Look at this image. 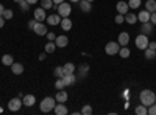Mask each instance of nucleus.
I'll return each mask as SVG.
<instances>
[{"mask_svg": "<svg viewBox=\"0 0 156 115\" xmlns=\"http://www.w3.org/2000/svg\"><path fill=\"white\" fill-rule=\"evenodd\" d=\"M78 6H80V9L83 12H90L92 11V5H90V2H87V0H80V2H78Z\"/></svg>", "mask_w": 156, "mask_h": 115, "instance_id": "21", "label": "nucleus"}, {"mask_svg": "<svg viewBox=\"0 0 156 115\" xmlns=\"http://www.w3.org/2000/svg\"><path fill=\"white\" fill-rule=\"evenodd\" d=\"M117 42H119L120 47L128 45V42H129V34H128L126 31H122V33L119 34V37H117Z\"/></svg>", "mask_w": 156, "mask_h": 115, "instance_id": "17", "label": "nucleus"}, {"mask_svg": "<svg viewBox=\"0 0 156 115\" xmlns=\"http://www.w3.org/2000/svg\"><path fill=\"white\" fill-rule=\"evenodd\" d=\"M137 22H140V23H145V22H150V12H148L147 9H144V11H140L139 14H137Z\"/></svg>", "mask_w": 156, "mask_h": 115, "instance_id": "22", "label": "nucleus"}, {"mask_svg": "<svg viewBox=\"0 0 156 115\" xmlns=\"http://www.w3.org/2000/svg\"><path fill=\"white\" fill-rule=\"evenodd\" d=\"M144 55H145V59H154V58H156V50L145 48V50H144Z\"/></svg>", "mask_w": 156, "mask_h": 115, "instance_id": "30", "label": "nucleus"}, {"mask_svg": "<svg viewBox=\"0 0 156 115\" xmlns=\"http://www.w3.org/2000/svg\"><path fill=\"white\" fill-rule=\"evenodd\" d=\"M62 2H64V0H53L55 5H59V3H62Z\"/></svg>", "mask_w": 156, "mask_h": 115, "instance_id": "49", "label": "nucleus"}, {"mask_svg": "<svg viewBox=\"0 0 156 115\" xmlns=\"http://www.w3.org/2000/svg\"><path fill=\"white\" fill-rule=\"evenodd\" d=\"M14 62V58H12V55H3L2 56V64L6 67H11V64Z\"/></svg>", "mask_w": 156, "mask_h": 115, "instance_id": "26", "label": "nucleus"}, {"mask_svg": "<svg viewBox=\"0 0 156 115\" xmlns=\"http://www.w3.org/2000/svg\"><path fill=\"white\" fill-rule=\"evenodd\" d=\"M19 5H20V9H22V11H28V9H30V3L27 2V0H20Z\"/></svg>", "mask_w": 156, "mask_h": 115, "instance_id": "37", "label": "nucleus"}, {"mask_svg": "<svg viewBox=\"0 0 156 115\" xmlns=\"http://www.w3.org/2000/svg\"><path fill=\"white\" fill-rule=\"evenodd\" d=\"M123 98H125V100H129V89L123 90Z\"/></svg>", "mask_w": 156, "mask_h": 115, "instance_id": "43", "label": "nucleus"}, {"mask_svg": "<svg viewBox=\"0 0 156 115\" xmlns=\"http://www.w3.org/2000/svg\"><path fill=\"white\" fill-rule=\"evenodd\" d=\"M145 9L150 12V14L156 11V0H147V2H145Z\"/></svg>", "mask_w": 156, "mask_h": 115, "instance_id": "27", "label": "nucleus"}, {"mask_svg": "<svg viewBox=\"0 0 156 115\" xmlns=\"http://www.w3.org/2000/svg\"><path fill=\"white\" fill-rule=\"evenodd\" d=\"M55 89H56V90H62V89H66V84H64L62 78H56V81H55Z\"/></svg>", "mask_w": 156, "mask_h": 115, "instance_id": "33", "label": "nucleus"}, {"mask_svg": "<svg viewBox=\"0 0 156 115\" xmlns=\"http://www.w3.org/2000/svg\"><path fill=\"white\" fill-rule=\"evenodd\" d=\"M59 25H61V30L67 33V31H70V30H72V25H73V23H72V20H70L69 17H62Z\"/></svg>", "mask_w": 156, "mask_h": 115, "instance_id": "16", "label": "nucleus"}, {"mask_svg": "<svg viewBox=\"0 0 156 115\" xmlns=\"http://www.w3.org/2000/svg\"><path fill=\"white\" fill-rule=\"evenodd\" d=\"M119 50H120L119 42H114V41H111V42H108V44L105 45V53H106L108 56L119 55Z\"/></svg>", "mask_w": 156, "mask_h": 115, "instance_id": "5", "label": "nucleus"}, {"mask_svg": "<svg viewBox=\"0 0 156 115\" xmlns=\"http://www.w3.org/2000/svg\"><path fill=\"white\" fill-rule=\"evenodd\" d=\"M58 47H56V44L53 42V41H48L47 44H45V47H44V50H45V53L47 55H51V53H55V50H56Z\"/></svg>", "mask_w": 156, "mask_h": 115, "instance_id": "24", "label": "nucleus"}, {"mask_svg": "<svg viewBox=\"0 0 156 115\" xmlns=\"http://www.w3.org/2000/svg\"><path fill=\"white\" fill-rule=\"evenodd\" d=\"M134 112H136L137 115H148V107L144 106V104H139V106L134 109Z\"/></svg>", "mask_w": 156, "mask_h": 115, "instance_id": "29", "label": "nucleus"}, {"mask_svg": "<svg viewBox=\"0 0 156 115\" xmlns=\"http://www.w3.org/2000/svg\"><path fill=\"white\" fill-rule=\"evenodd\" d=\"M150 22H151V23L154 25V27H156V11L150 14Z\"/></svg>", "mask_w": 156, "mask_h": 115, "instance_id": "42", "label": "nucleus"}, {"mask_svg": "<svg viewBox=\"0 0 156 115\" xmlns=\"http://www.w3.org/2000/svg\"><path fill=\"white\" fill-rule=\"evenodd\" d=\"M2 112H3V109H2V107H0V113H2Z\"/></svg>", "mask_w": 156, "mask_h": 115, "instance_id": "52", "label": "nucleus"}, {"mask_svg": "<svg viewBox=\"0 0 156 115\" xmlns=\"http://www.w3.org/2000/svg\"><path fill=\"white\" fill-rule=\"evenodd\" d=\"M139 98H140V103L144 106H151L153 103H156V93L150 89H144L140 93H139Z\"/></svg>", "mask_w": 156, "mask_h": 115, "instance_id": "1", "label": "nucleus"}, {"mask_svg": "<svg viewBox=\"0 0 156 115\" xmlns=\"http://www.w3.org/2000/svg\"><path fill=\"white\" fill-rule=\"evenodd\" d=\"M55 100H56V103H66V101L69 100V93L64 90H58L56 92V95H55Z\"/></svg>", "mask_w": 156, "mask_h": 115, "instance_id": "14", "label": "nucleus"}, {"mask_svg": "<svg viewBox=\"0 0 156 115\" xmlns=\"http://www.w3.org/2000/svg\"><path fill=\"white\" fill-rule=\"evenodd\" d=\"M142 5V0H128V6L131 9H137Z\"/></svg>", "mask_w": 156, "mask_h": 115, "instance_id": "31", "label": "nucleus"}, {"mask_svg": "<svg viewBox=\"0 0 156 115\" xmlns=\"http://www.w3.org/2000/svg\"><path fill=\"white\" fill-rule=\"evenodd\" d=\"M11 72L14 75H22L23 73V66L20 62H12L11 64Z\"/></svg>", "mask_w": 156, "mask_h": 115, "instance_id": "23", "label": "nucleus"}, {"mask_svg": "<svg viewBox=\"0 0 156 115\" xmlns=\"http://www.w3.org/2000/svg\"><path fill=\"white\" fill-rule=\"evenodd\" d=\"M129 55H131V52H129L128 45H125V47H120V50H119V56H120V58L126 59V58H129Z\"/></svg>", "mask_w": 156, "mask_h": 115, "instance_id": "28", "label": "nucleus"}, {"mask_svg": "<svg viewBox=\"0 0 156 115\" xmlns=\"http://www.w3.org/2000/svg\"><path fill=\"white\" fill-rule=\"evenodd\" d=\"M128 2H123V0H120V2H117V5H115V9H117V12H119V14H126L128 12Z\"/></svg>", "mask_w": 156, "mask_h": 115, "instance_id": "15", "label": "nucleus"}, {"mask_svg": "<svg viewBox=\"0 0 156 115\" xmlns=\"http://www.w3.org/2000/svg\"><path fill=\"white\" fill-rule=\"evenodd\" d=\"M80 113H83V115H90V113H92V106H90V104H84Z\"/></svg>", "mask_w": 156, "mask_h": 115, "instance_id": "35", "label": "nucleus"}, {"mask_svg": "<svg viewBox=\"0 0 156 115\" xmlns=\"http://www.w3.org/2000/svg\"><path fill=\"white\" fill-rule=\"evenodd\" d=\"M62 72L64 75H72L76 72V66L73 62H66V66H62Z\"/></svg>", "mask_w": 156, "mask_h": 115, "instance_id": "19", "label": "nucleus"}, {"mask_svg": "<svg viewBox=\"0 0 156 115\" xmlns=\"http://www.w3.org/2000/svg\"><path fill=\"white\" fill-rule=\"evenodd\" d=\"M56 106V100L53 96H45L44 100H41V103H39V110L44 112V113H48L55 109Z\"/></svg>", "mask_w": 156, "mask_h": 115, "instance_id": "2", "label": "nucleus"}, {"mask_svg": "<svg viewBox=\"0 0 156 115\" xmlns=\"http://www.w3.org/2000/svg\"><path fill=\"white\" fill-rule=\"evenodd\" d=\"M78 69V81L80 79H84L86 78V75H87V72H89V64H86V62H83V64H80V66L76 67Z\"/></svg>", "mask_w": 156, "mask_h": 115, "instance_id": "7", "label": "nucleus"}, {"mask_svg": "<svg viewBox=\"0 0 156 115\" xmlns=\"http://www.w3.org/2000/svg\"><path fill=\"white\" fill-rule=\"evenodd\" d=\"M27 2H28L30 5H36V3L39 2V0H27Z\"/></svg>", "mask_w": 156, "mask_h": 115, "instance_id": "47", "label": "nucleus"}, {"mask_svg": "<svg viewBox=\"0 0 156 115\" xmlns=\"http://www.w3.org/2000/svg\"><path fill=\"white\" fill-rule=\"evenodd\" d=\"M53 0H41V6L44 9H50V8H53Z\"/></svg>", "mask_w": 156, "mask_h": 115, "instance_id": "32", "label": "nucleus"}, {"mask_svg": "<svg viewBox=\"0 0 156 115\" xmlns=\"http://www.w3.org/2000/svg\"><path fill=\"white\" fill-rule=\"evenodd\" d=\"M45 36H47V39H48V41H53V42H55V39H56V34H55V33H51V31H48Z\"/></svg>", "mask_w": 156, "mask_h": 115, "instance_id": "41", "label": "nucleus"}, {"mask_svg": "<svg viewBox=\"0 0 156 115\" xmlns=\"http://www.w3.org/2000/svg\"><path fill=\"white\" fill-rule=\"evenodd\" d=\"M153 27H154V25H153L151 22L142 23V25H140V33H142V34H145V36H150V34L153 33Z\"/></svg>", "mask_w": 156, "mask_h": 115, "instance_id": "13", "label": "nucleus"}, {"mask_svg": "<svg viewBox=\"0 0 156 115\" xmlns=\"http://www.w3.org/2000/svg\"><path fill=\"white\" fill-rule=\"evenodd\" d=\"M148 115H156V103L148 106Z\"/></svg>", "mask_w": 156, "mask_h": 115, "instance_id": "39", "label": "nucleus"}, {"mask_svg": "<svg viewBox=\"0 0 156 115\" xmlns=\"http://www.w3.org/2000/svg\"><path fill=\"white\" fill-rule=\"evenodd\" d=\"M33 17L37 20V22H44L47 19V14H45V9L41 6V8H36L34 12H33Z\"/></svg>", "mask_w": 156, "mask_h": 115, "instance_id": "10", "label": "nucleus"}, {"mask_svg": "<svg viewBox=\"0 0 156 115\" xmlns=\"http://www.w3.org/2000/svg\"><path fill=\"white\" fill-rule=\"evenodd\" d=\"M34 34H37V36H45L47 33H48V30H47V25L45 23H42V22H37L36 25H34Z\"/></svg>", "mask_w": 156, "mask_h": 115, "instance_id": "9", "label": "nucleus"}, {"mask_svg": "<svg viewBox=\"0 0 156 115\" xmlns=\"http://www.w3.org/2000/svg\"><path fill=\"white\" fill-rule=\"evenodd\" d=\"M3 11H5V8H3L2 3H0V16H3Z\"/></svg>", "mask_w": 156, "mask_h": 115, "instance_id": "48", "label": "nucleus"}, {"mask_svg": "<svg viewBox=\"0 0 156 115\" xmlns=\"http://www.w3.org/2000/svg\"><path fill=\"white\" fill-rule=\"evenodd\" d=\"M12 2H14V3H19V2H20V0H12Z\"/></svg>", "mask_w": 156, "mask_h": 115, "instance_id": "51", "label": "nucleus"}, {"mask_svg": "<svg viewBox=\"0 0 156 115\" xmlns=\"http://www.w3.org/2000/svg\"><path fill=\"white\" fill-rule=\"evenodd\" d=\"M125 22L129 23V25H134L137 22V16L134 14V12H126L125 14Z\"/></svg>", "mask_w": 156, "mask_h": 115, "instance_id": "25", "label": "nucleus"}, {"mask_svg": "<svg viewBox=\"0 0 156 115\" xmlns=\"http://www.w3.org/2000/svg\"><path fill=\"white\" fill-rule=\"evenodd\" d=\"M56 11H58V14H59L61 17H69L70 12H72V5L67 3L66 0H64L62 3L56 5Z\"/></svg>", "mask_w": 156, "mask_h": 115, "instance_id": "4", "label": "nucleus"}, {"mask_svg": "<svg viewBox=\"0 0 156 115\" xmlns=\"http://www.w3.org/2000/svg\"><path fill=\"white\" fill-rule=\"evenodd\" d=\"M3 17H5V20H11L12 17H14V12H12V9H5V11H3Z\"/></svg>", "mask_w": 156, "mask_h": 115, "instance_id": "36", "label": "nucleus"}, {"mask_svg": "<svg viewBox=\"0 0 156 115\" xmlns=\"http://www.w3.org/2000/svg\"><path fill=\"white\" fill-rule=\"evenodd\" d=\"M148 36H145V34H137L136 36V39H134V45H136V48L137 50H142V52H144L145 48H148Z\"/></svg>", "mask_w": 156, "mask_h": 115, "instance_id": "3", "label": "nucleus"}, {"mask_svg": "<svg viewBox=\"0 0 156 115\" xmlns=\"http://www.w3.org/2000/svg\"><path fill=\"white\" fill-rule=\"evenodd\" d=\"M5 22H6V20H5V17H3V16H0V28H3Z\"/></svg>", "mask_w": 156, "mask_h": 115, "instance_id": "44", "label": "nucleus"}, {"mask_svg": "<svg viewBox=\"0 0 156 115\" xmlns=\"http://www.w3.org/2000/svg\"><path fill=\"white\" fill-rule=\"evenodd\" d=\"M114 20H115V23H117V25H120V23H123V22H125V16H123V14H119V12H117V16L114 17Z\"/></svg>", "mask_w": 156, "mask_h": 115, "instance_id": "38", "label": "nucleus"}, {"mask_svg": "<svg viewBox=\"0 0 156 115\" xmlns=\"http://www.w3.org/2000/svg\"><path fill=\"white\" fill-rule=\"evenodd\" d=\"M87 2H90V3H92V2H94V0H87Z\"/></svg>", "mask_w": 156, "mask_h": 115, "instance_id": "53", "label": "nucleus"}, {"mask_svg": "<svg viewBox=\"0 0 156 115\" xmlns=\"http://www.w3.org/2000/svg\"><path fill=\"white\" fill-rule=\"evenodd\" d=\"M22 103H23L25 107H33L36 104V96L34 95H23Z\"/></svg>", "mask_w": 156, "mask_h": 115, "instance_id": "12", "label": "nucleus"}, {"mask_svg": "<svg viewBox=\"0 0 156 115\" xmlns=\"http://www.w3.org/2000/svg\"><path fill=\"white\" fill-rule=\"evenodd\" d=\"M53 112H55L56 115H67V113H69V110H67V107H66V104H64V103H58V104L55 106Z\"/></svg>", "mask_w": 156, "mask_h": 115, "instance_id": "20", "label": "nucleus"}, {"mask_svg": "<svg viewBox=\"0 0 156 115\" xmlns=\"http://www.w3.org/2000/svg\"><path fill=\"white\" fill-rule=\"evenodd\" d=\"M22 106H23L22 98H19V96L17 98H11L8 101V110H11V112H19Z\"/></svg>", "mask_w": 156, "mask_h": 115, "instance_id": "6", "label": "nucleus"}, {"mask_svg": "<svg viewBox=\"0 0 156 115\" xmlns=\"http://www.w3.org/2000/svg\"><path fill=\"white\" fill-rule=\"evenodd\" d=\"M69 2H72V3H78L80 0H69Z\"/></svg>", "mask_w": 156, "mask_h": 115, "instance_id": "50", "label": "nucleus"}, {"mask_svg": "<svg viewBox=\"0 0 156 115\" xmlns=\"http://www.w3.org/2000/svg\"><path fill=\"white\" fill-rule=\"evenodd\" d=\"M148 48H151V50H156V42H148Z\"/></svg>", "mask_w": 156, "mask_h": 115, "instance_id": "45", "label": "nucleus"}, {"mask_svg": "<svg viewBox=\"0 0 156 115\" xmlns=\"http://www.w3.org/2000/svg\"><path fill=\"white\" fill-rule=\"evenodd\" d=\"M47 58V53H41V55H39V61H44Z\"/></svg>", "mask_w": 156, "mask_h": 115, "instance_id": "46", "label": "nucleus"}, {"mask_svg": "<svg viewBox=\"0 0 156 115\" xmlns=\"http://www.w3.org/2000/svg\"><path fill=\"white\" fill-rule=\"evenodd\" d=\"M62 81H64V84H66V87H67V86H73V84L78 81V78H76L75 73H72V75H64V76H62Z\"/></svg>", "mask_w": 156, "mask_h": 115, "instance_id": "18", "label": "nucleus"}, {"mask_svg": "<svg viewBox=\"0 0 156 115\" xmlns=\"http://www.w3.org/2000/svg\"><path fill=\"white\" fill-rule=\"evenodd\" d=\"M55 44H56V47H58V48H64V47H67V44H69V37H67L66 34L56 36Z\"/></svg>", "mask_w": 156, "mask_h": 115, "instance_id": "11", "label": "nucleus"}, {"mask_svg": "<svg viewBox=\"0 0 156 115\" xmlns=\"http://www.w3.org/2000/svg\"><path fill=\"white\" fill-rule=\"evenodd\" d=\"M61 19H62V17L56 12V14H50V16H47L45 22L50 25V27H56V25H59V23H61Z\"/></svg>", "mask_w": 156, "mask_h": 115, "instance_id": "8", "label": "nucleus"}, {"mask_svg": "<svg viewBox=\"0 0 156 115\" xmlns=\"http://www.w3.org/2000/svg\"><path fill=\"white\" fill-rule=\"evenodd\" d=\"M36 23H37V20H36L34 17H33L31 20H28V30H31V31H33V30H34V25H36Z\"/></svg>", "mask_w": 156, "mask_h": 115, "instance_id": "40", "label": "nucleus"}, {"mask_svg": "<svg viewBox=\"0 0 156 115\" xmlns=\"http://www.w3.org/2000/svg\"><path fill=\"white\" fill-rule=\"evenodd\" d=\"M53 75H55V78H62L64 76V72H62V66H58L53 69Z\"/></svg>", "mask_w": 156, "mask_h": 115, "instance_id": "34", "label": "nucleus"}]
</instances>
